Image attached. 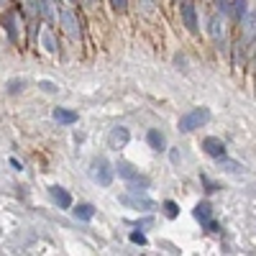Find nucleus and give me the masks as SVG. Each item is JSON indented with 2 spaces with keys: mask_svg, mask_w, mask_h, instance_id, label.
<instances>
[{
  "mask_svg": "<svg viewBox=\"0 0 256 256\" xmlns=\"http://www.w3.org/2000/svg\"><path fill=\"white\" fill-rule=\"evenodd\" d=\"M210 120V110L205 108V105H200V108H192V110H187L182 118H180V131L182 134H192L195 128H200V126H205Z\"/></svg>",
  "mask_w": 256,
  "mask_h": 256,
  "instance_id": "1",
  "label": "nucleus"
},
{
  "mask_svg": "<svg viewBox=\"0 0 256 256\" xmlns=\"http://www.w3.org/2000/svg\"><path fill=\"white\" fill-rule=\"evenodd\" d=\"M113 174H116V169H113V164L105 159V156H98V159L92 162V180H95L98 184L108 187V184L113 182Z\"/></svg>",
  "mask_w": 256,
  "mask_h": 256,
  "instance_id": "2",
  "label": "nucleus"
},
{
  "mask_svg": "<svg viewBox=\"0 0 256 256\" xmlns=\"http://www.w3.org/2000/svg\"><path fill=\"white\" fill-rule=\"evenodd\" d=\"M113 169L118 172V177L128 180V182H131L134 187H136V184H141V187H148V177H144V174L138 172V169H136L134 164H128V162H123V159H120V162H118Z\"/></svg>",
  "mask_w": 256,
  "mask_h": 256,
  "instance_id": "3",
  "label": "nucleus"
},
{
  "mask_svg": "<svg viewBox=\"0 0 256 256\" xmlns=\"http://www.w3.org/2000/svg\"><path fill=\"white\" fill-rule=\"evenodd\" d=\"M118 200L123 205H128V208H134V210H154V200L138 195V190H136V195H120Z\"/></svg>",
  "mask_w": 256,
  "mask_h": 256,
  "instance_id": "4",
  "label": "nucleus"
},
{
  "mask_svg": "<svg viewBox=\"0 0 256 256\" xmlns=\"http://www.w3.org/2000/svg\"><path fill=\"white\" fill-rule=\"evenodd\" d=\"M210 36L218 44V49L226 46V20H223V16H212L210 18Z\"/></svg>",
  "mask_w": 256,
  "mask_h": 256,
  "instance_id": "5",
  "label": "nucleus"
},
{
  "mask_svg": "<svg viewBox=\"0 0 256 256\" xmlns=\"http://www.w3.org/2000/svg\"><path fill=\"white\" fill-rule=\"evenodd\" d=\"M241 36H244L246 44L256 38V10H248V13L241 18Z\"/></svg>",
  "mask_w": 256,
  "mask_h": 256,
  "instance_id": "6",
  "label": "nucleus"
},
{
  "mask_svg": "<svg viewBox=\"0 0 256 256\" xmlns=\"http://www.w3.org/2000/svg\"><path fill=\"white\" fill-rule=\"evenodd\" d=\"M202 148H205V154H210L212 159H220V156H226V144H223L220 138H216V136H208V138H202Z\"/></svg>",
  "mask_w": 256,
  "mask_h": 256,
  "instance_id": "7",
  "label": "nucleus"
},
{
  "mask_svg": "<svg viewBox=\"0 0 256 256\" xmlns=\"http://www.w3.org/2000/svg\"><path fill=\"white\" fill-rule=\"evenodd\" d=\"M62 26H64V31H67L70 38H80V20H77V16L72 10L62 13Z\"/></svg>",
  "mask_w": 256,
  "mask_h": 256,
  "instance_id": "8",
  "label": "nucleus"
},
{
  "mask_svg": "<svg viewBox=\"0 0 256 256\" xmlns=\"http://www.w3.org/2000/svg\"><path fill=\"white\" fill-rule=\"evenodd\" d=\"M49 195H52V200L62 208V210H67V208H72V195L64 187H59V184H54V187H49Z\"/></svg>",
  "mask_w": 256,
  "mask_h": 256,
  "instance_id": "9",
  "label": "nucleus"
},
{
  "mask_svg": "<svg viewBox=\"0 0 256 256\" xmlns=\"http://www.w3.org/2000/svg\"><path fill=\"white\" fill-rule=\"evenodd\" d=\"M128 138H131V134H128V128L118 126V128H113L110 136H108V146H110V148H123V146L128 144Z\"/></svg>",
  "mask_w": 256,
  "mask_h": 256,
  "instance_id": "10",
  "label": "nucleus"
},
{
  "mask_svg": "<svg viewBox=\"0 0 256 256\" xmlns=\"http://www.w3.org/2000/svg\"><path fill=\"white\" fill-rule=\"evenodd\" d=\"M182 20H184V26H187V31H192L195 34L198 31V10H195V6L192 3H182Z\"/></svg>",
  "mask_w": 256,
  "mask_h": 256,
  "instance_id": "11",
  "label": "nucleus"
},
{
  "mask_svg": "<svg viewBox=\"0 0 256 256\" xmlns=\"http://www.w3.org/2000/svg\"><path fill=\"white\" fill-rule=\"evenodd\" d=\"M38 16L46 18L49 24H54V20H56V6H54V0H38Z\"/></svg>",
  "mask_w": 256,
  "mask_h": 256,
  "instance_id": "12",
  "label": "nucleus"
},
{
  "mask_svg": "<svg viewBox=\"0 0 256 256\" xmlns=\"http://www.w3.org/2000/svg\"><path fill=\"white\" fill-rule=\"evenodd\" d=\"M146 141H148L152 148H156V152H164V148H166V138H164L162 131H156V128H152V131L146 134Z\"/></svg>",
  "mask_w": 256,
  "mask_h": 256,
  "instance_id": "13",
  "label": "nucleus"
},
{
  "mask_svg": "<svg viewBox=\"0 0 256 256\" xmlns=\"http://www.w3.org/2000/svg\"><path fill=\"white\" fill-rule=\"evenodd\" d=\"M54 120L64 123V126H72V123H77V113L70 108H54Z\"/></svg>",
  "mask_w": 256,
  "mask_h": 256,
  "instance_id": "14",
  "label": "nucleus"
},
{
  "mask_svg": "<svg viewBox=\"0 0 256 256\" xmlns=\"http://www.w3.org/2000/svg\"><path fill=\"white\" fill-rule=\"evenodd\" d=\"M38 38H41V46H44V49H46L49 54H54V52H56V38H54L52 28H41Z\"/></svg>",
  "mask_w": 256,
  "mask_h": 256,
  "instance_id": "15",
  "label": "nucleus"
},
{
  "mask_svg": "<svg viewBox=\"0 0 256 256\" xmlns=\"http://www.w3.org/2000/svg\"><path fill=\"white\" fill-rule=\"evenodd\" d=\"M74 218H80V220H92V216H95V208L90 205V202H80V205H74Z\"/></svg>",
  "mask_w": 256,
  "mask_h": 256,
  "instance_id": "16",
  "label": "nucleus"
},
{
  "mask_svg": "<svg viewBox=\"0 0 256 256\" xmlns=\"http://www.w3.org/2000/svg\"><path fill=\"white\" fill-rule=\"evenodd\" d=\"M192 216H195L200 223L210 220V216H212V208H210V202H198V205H195V210H192Z\"/></svg>",
  "mask_w": 256,
  "mask_h": 256,
  "instance_id": "17",
  "label": "nucleus"
},
{
  "mask_svg": "<svg viewBox=\"0 0 256 256\" xmlns=\"http://www.w3.org/2000/svg\"><path fill=\"white\" fill-rule=\"evenodd\" d=\"M218 169H223V172H230V174H238V172H244V166H241L238 162L226 159V156H220V159H218Z\"/></svg>",
  "mask_w": 256,
  "mask_h": 256,
  "instance_id": "18",
  "label": "nucleus"
},
{
  "mask_svg": "<svg viewBox=\"0 0 256 256\" xmlns=\"http://www.w3.org/2000/svg\"><path fill=\"white\" fill-rule=\"evenodd\" d=\"M230 10H233V16H236V20H241V18L248 13V0H233Z\"/></svg>",
  "mask_w": 256,
  "mask_h": 256,
  "instance_id": "19",
  "label": "nucleus"
},
{
  "mask_svg": "<svg viewBox=\"0 0 256 256\" xmlns=\"http://www.w3.org/2000/svg\"><path fill=\"white\" fill-rule=\"evenodd\" d=\"M164 216H166V218H177V216H180V208H177V202L166 200V202H164Z\"/></svg>",
  "mask_w": 256,
  "mask_h": 256,
  "instance_id": "20",
  "label": "nucleus"
},
{
  "mask_svg": "<svg viewBox=\"0 0 256 256\" xmlns=\"http://www.w3.org/2000/svg\"><path fill=\"white\" fill-rule=\"evenodd\" d=\"M24 90V80H10L8 82V92H20Z\"/></svg>",
  "mask_w": 256,
  "mask_h": 256,
  "instance_id": "21",
  "label": "nucleus"
},
{
  "mask_svg": "<svg viewBox=\"0 0 256 256\" xmlns=\"http://www.w3.org/2000/svg\"><path fill=\"white\" fill-rule=\"evenodd\" d=\"M110 6H113L118 13H123V10L128 8V0H110Z\"/></svg>",
  "mask_w": 256,
  "mask_h": 256,
  "instance_id": "22",
  "label": "nucleus"
},
{
  "mask_svg": "<svg viewBox=\"0 0 256 256\" xmlns=\"http://www.w3.org/2000/svg\"><path fill=\"white\" fill-rule=\"evenodd\" d=\"M131 241H134V244H141V246H144V244H146V236H144V233H131Z\"/></svg>",
  "mask_w": 256,
  "mask_h": 256,
  "instance_id": "23",
  "label": "nucleus"
},
{
  "mask_svg": "<svg viewBox=\"0 0 256 256\" xmlns=\"http://www.w3.org/2000/svg\"><path fill=\"white\" fill-rule=\"evenodd\" d=\"M41 90L44 92H56V84L54 82H41Z\"/></svg>",
  "mask_w": 256,
  "mask_h": 256,
  "instance_id": "24",
  "label": "nucleus"
},
{
  "mask_svg": "<svg viewBox=\"0 0 256 256\" xmlns=\"http://www.w3.org/2000/svg\"><path fill=\"white\" fill-rule=\"evenodd\" d=\"M218 8H220L223 13H228V10H230V6H228V0H218Z\"/></svg>",
  "mask_w": 256,
  "mask_h": 256,
  "instance_id": "25",
  "label": "nucleus"
},
{
  "mask_svg": "<svg viewBox=\"0 0 256 256\" xmlns=\"http://www.w3.org/2000/svg\"><path fill=\"white\" fill-rule=\"evenodd\" d=\"M82 3H84V6H90V8H95V3H98V0H82Z\"/></svg>",
  "mask_w": 256,
  "mask_h": 256,
  "instance_id": "26",
  "label": "nucleus"
},
{
  "mask_svg": "<svg viewBox=\"0 0 256 256\" xmlns=\"http://www.w3.org/2000/svg\"><path fill=\"white\" fill-rule=\"evenodd\" d=\"M8 6V0H0V8H6Z\"/></svg>",
  "mask_w": 256,
  "mask_h": 256,
  "instance_id": "27",
  "label": "nucleus"
},
{
  "mask_svg": "<svg viewBox=\"0 0 256 256\" xmlns=\"http://www.w3.org/2000/svg\"><path fill=\"white\" fill-rule=\"evenodd\" d=\"M67 3H74V0H67Z\"/></svg>",
  "mask_w": 256,
  "mask_h": 256,
  "instance_id": "28",
  "label": "nucleus"
},
{
  "mask_svg": "<svg viewBox=\"0 0 256 256\" xmlns=\"http://www.w3.org/2000/svg\"><path fill=\"white\" fill-rule=\"evenodd\" d=\"M54 3H56V0H54Z\"/></svg>",
  "mask_w": 256,
  "mask_h": 256,
  "instance_id": "29",
  "label": "nucleus"
}]
</instances>
